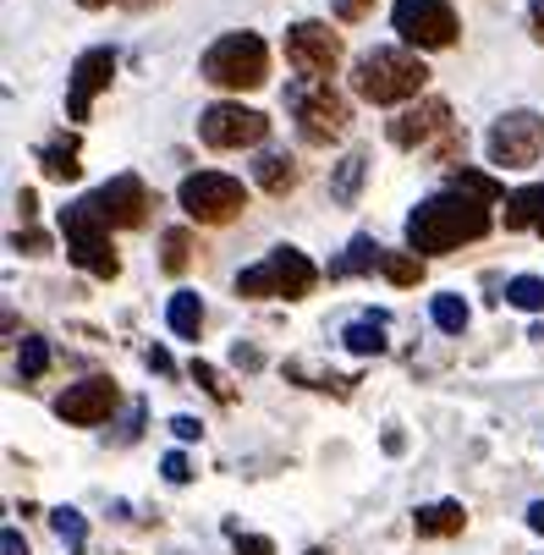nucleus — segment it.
I'll use <instances>...</instances> for the list:
<instances>
[{
    "mask_svg": "<svg viewBox=\"0 0 544 555\" xmlns=\"http://www.w3.org/2000/svg\"><path fill=\"white\" fill-rule=\"evenodd\" d=\"M177 204H182L187 220H198V225H225V220L243 215L248 188H243L237 177H225V171H193V177H182Z\"/></svg>",
    "mask_w": 544,
    "mask_h": 555,
    "instance_id": "6",
    "label": "nucleus"
},
{
    "mask_svg": "<svg viewBox=\"0 0 544 555\" xmlns=\"http://www.w3.org/2000/svg\"><path fill=\"white\" fill-rule=\"evenodd\" d=\"M44 369H50V341L28 336V341H23V352H17V374H23V379H39Z\"/></svg>",
    "mask_w": 544,
    "mask_h": 555,
    "instance_id": "28",
    "label": "nucleus"
},
{
    "mask_svg": "<svg viewBox=\"0 0 544 555\" xmlns=\"http://www.w3.org/2000/svg\"><path fill=\"white\" fill-rule=\"evenodd\" d=\"M539 220H544V182L506 193V231H528V225H539Z\"/></svg>",
    "mask_w": 544,
    "mask_h": 555,
    "instance_id": "17",
    "label": "nucleus"
},
{
    "mask_svg": "<svg viewBox=\"0 0 544 555\" xmlns=\"http://www.w3.org/2000/svg\"><path fill=\"white\" fill-rule=\"evenodd\" d=\"M17 209H23V220H28V215H34V209H39V198H34V193H28V188H23V193H17Z\"/></svg>",
    "mask_w": 544,
    "mask_h": 555,
    "instance_id": "41",
    "label": "nucleus"
},
{
    "mask_svg": "<svg viewBox=\"0 0 544 555\" xmlns=\"http://www.w3.org/2000/svg\"><path fill=\"white\" fill-rule=\"evenodd\" d=\"M116 385L111 379H77V385H66L61 390V402H55V413L66 418V424H77V429H94V424H105L111 413H116Z\"/></svg>",
    "mask_w": 544,
    "mask_h": 555,
    "instance_id": "13",
    "label": "nucleus"
},
{
    "mask_svg": "<svg viewBox=\"0 0 544 555\" xmlns=\"http://www.w3.org/2000/svg\"><path fill=\"white\" fill-rule=\"evenodd\" d=\"M286 111L297 116L302 143H336L347 132V100L331 89V77H292Z\"/></svg>",
    "mask_w": 544,
    "mask_h": 555,
    "instance_id": "4",
    "label": "nucleus"
},
{
    "mask_svg": "<svg viewBox=\"0 0 544 555\" xmlns=\"http://www.w3.org/2000/svg\"><path fill=\"white\" fill-rule=\"evenodd\" d=\"M429 83V66L413 50H368L352 61V94L368 105H402L418 100V89Z\"/></svg>",
    "mask_w": 544,
    "mask_h": 555,
    "instance_id": "2",
    "label": "nucleus"
},
{
    "mask_svg": "<svg viewBox=\"0 0 544 555\" xmlns=\"http://www.w3.org/2000/svg\"><path fill=\"white\" fill-rule=\"evenodd\" d=\"M94 198V209H100V220L111 225V231H132V225H143L148 220V209H154V198H148V188L127 171V177H111L105 188H94L89 193Z\"/></svg>",
    "mask_w": 544,
    "mask_h": 555,
    "instance_id": "12",
    "label": "nucleus"
},
{
    "mask_svg": "<svg viewBox=\"0 0 544 555\" xmlns=\"http://www.w3.org/2000/svg\"><path fill=\"white\" fill-rule=\"evenodd\" d=\"M231 544H237V555H275V544L264 533H231Z\"/></svg>",
    "mask_w": 544,
    "mask_h": 555,
    "instance_id": "33",
    "label": "nucleus"
},
{
    "mask_svg": "<svg viewBox=\"0 0 544 555\" xmlns=\"http://www.w3.org/2000/svg\"><path fill=\"white\" fill-rule=\"evenodd\" d=\"M506 302L522 313H544V281L539 275H511L506 281Z\"/></svg>",
    "mask_w": 544,
    "mask_h": 555,
    "instance_id": "24",
    "label": "nucleus"
},
{
    "mask_svg": "<svg viewBox=\"0 0 544 555\" xmlns=\"http://www.w3.org/2000/svg\"><path fill=\"white\" fill-rule=\"evenodd\" d=\"M264 132H270V116H259L248 105H231V100H220L198 116V138L209 149H254V143H264Z\"/></svg>",
    "mask_w": 544,
    "mask_h": 555,
    "instance_id": "9",
    "label": "nucleus"
},
{
    "mask_svg": "<svg viewBox=\"0 0 544 555\" xmlns=\"http://www.w3.org/2000/svg\"><path fill=\"white\" fill-rule=\"evenodd\" d=\"M50 522H55V533L77 550V544H83L89 539V522H83V512H72V506H61V512H50Z\"/></svg>",
    "mask_w": 544,
    "mask_h": 555,
    "instance_id": "30",
    "label": "nucleus"
},
{
    "mask_svg": "<svg viewBox=\"0 0 544 555\" xmlns=\"http://www.w3.org/2000/svg\"><path fill=\"white\" fill-rule=\"evenodd\" d=\"M341 341H347V352H358V358H379V352H385V313L352 320V325L341 331Z\"/></svg>",
    "mask_w": 544,
    "mask_h": 555,
    "instance_id": "19",
    "label": "nucleus"
},
{
    "mask_svg": "<svg viewBox=\"0 0 544 555\" xmlns=\"http://www.w3.org/2000/svg\"><path fill=\"white\" fill-rule=\"evenodd\" d=\"M12 248H17V254H44V248H50V236L28 225V231H17V236H12Z\"/></svg>",
    "mask_w": 544,
    "mask_h": 555,
    "instance_id": "34",
    "label": "nucleus"
},
{
    "mask_svg": "<svg viewBox=\"0 0 544 555\" xmlns=\"http://www.w3.org/2000/svg\"><path fill=\"white\" fill-rule=\"evenodd\" d=\"M193 379H198V385L215 396V402H231V385H220V374H215L209 363H193Z\"/></svg>",
    "mask_w": 544,
    "mask_h": 555,
    "instance_id": "32",
    "label": "nucleus"
},
{
    "mask_svg": "<svg viewBox=\"0 0 544 555\" xmlns=\"http://www.w3.org/2000/svg\"><path fill=\"white\" fill-rule=\"evenodd\" d=\"M160 473L171 485H187L193 479V462H187V451H166V462H160Z\"/></svg>",
    "mask_w": 544,
    "mask_h": 555,
    "instance_id": "31",
    "label": "nucleus"
},
{
    "mask_svg": "<svg viewBox=\"0 0 544 555\" xmlns=\"http://www.w3.org/2000/svg\"><path fill=\"white\" fill-rule=\"evenodd\" d=\"M445 121H451L445 100H418L413 111H402L385 132H391V143H397V149H424L435 132H445Z\"/></svg>",
    "mask_w": 544,
    "mask_h": 555,
    "instance_id": "14",
    "label": "nucleus"
},
{
    "mask_svg": "<svg viewBox=\"0 0 544 555\" xmlns=\"http://www.w3.org/2000/svg\"><path fill=\"white\" fill-rule=\"evenodd\" d=\"M127 7H154V0H127Z\"/></svg>",
    "mask_w": 544,
    "mask_h": 555,
    "instance_id": "43",
    "label": "nucleus"
},
{
    "mask_svg": "<svg viewBox=\"0 0 544 555\" xmlns=\"http://www.w3.org/2000/svg\"><path fill=\"white\" fill-rule=\"evenodd\" d=\"M385 281H391V286H418L424 281V259L418 254H385Z\"/></svg>",
    "mask_w": 544,
    "mask_h": 555,
    "instance_id": "26",
    "label": "nucleus"
},
{
    "mask_svg": "<svg viewBox=\"0 0 544 555\" xmlns=\"http://www.w3.org/2000/svg\"><path fill=\"white\" fill-rule=\"evenodd\" d=\"M0 555H28V544H23V533H17V528L0 533Z\"/></svg>",
    "mask_w": 544,
    "mask_h": 555,
    "instance_id": "38",
    "label": "nucleus"
},
{
    "mask_svg": "<svg viewBox=\"0 0 544 555\" xmlns=\"http://www.w3.org/2000/svg\"><path fill=\"white\" fill-rule=\"evenodd\" d=\"M539 236H544V220H539Z\"/></svg>",
    "mask_w": 544,
    "mask_h": 555,
    "instance_id": "45",
    "label": "nucleus"
},
{
    "mask_svg": "<svg viewBox=\"0 0 544 555\" xmlns=\"http://www.w3.org/2000/svg\"><path fill=\"white\" fill-rule=\"evenodd\" d=\"M490 231V204L468 198V193H435L407 215V254H451L462 243H479Z\"/></svg>",
    "mask_w": 544,
    "mask_h": 555,
    "instance_id": "1",
    "label": "nucleus"
},
{
    "mask_svg": "<svg viewBox=\"0 0 544 555\" xmlns=\"http://www.w3.org/2000/svg\"><path fill=\"white\" fill-rule=\"evenodd\" d=\"M379 264H385V248L374 236H352V248L331 264V281H347V275H363V270H379Z\"/></svg>",
    "mask_w": 544,
    "mask_h": 555,
    "instance_id": "18",
    "label": "nucleus"
},
{
    "mask_svg": "<svg viewBox=\"0 0 544 555\" xmlns=\"http://www.w3.org/2000/svg\"><path fill=\"white\" fill-rule=\"evenodd\" d=\"M391 28L402 34L407 50H445V44H456L451 0H397V7H391Z\"/></svg>",
    "mask_w": 544,
    "mask_h": 555,
    "instance_id": "7",
    "label": "nucleus"
},
{
    "mask_svg": "<svg viewBox=\"0 0 544 555\" xmlns=\"http://www.w3.org/2000/svg\"><path fill=\"white\" fill-rule=\"evenodd\" d=\"M484 149H490V166H501V171L533 166L539 149H544V116H539V111H506V116L490 127Z\"/></svg>",
    "mask_w": 544,
    "mask_h": 555,
    "instance_id": "8",
    "label": "nucleus"
},
{
    "mask_svg": "<svg viewBox=\"0 0 544 555\" xmlns=\"http://www.w3.org/2000/svg\"><path fill=\"white\" fill-rule=\"evenodd\" d=\"M308 555H325V550H308Z\"/></svg>",
    "mask_w": 544,
    "mask_h": 555,
    "instance_id": "44",
    "label": "nucleus"
},
{
    "mask_svg": "<svg viewBox=\"0 0 544 555\" xmlns=\"http://www.w3.org/2000/svg\"><path fill=\"white\" fill-rule=\"evenodd\" d=\"M66 254H72L77 270H89L94 281H116V270H121L111 236H83V243H66Z\"/></svg>",
    "mask_w": 544,
    "mask_h": 555,
    "instance_id": "15",
    "label": "nucleus"
},
{
    "mask_svg": "<svg viewBox=\"0 0 544 555\" xmlns=\"http://www.w3.org/2000/svg\"><path fill=\"white\" fill-rule=\"evenodd\" d=\"M77 7H89V12H100V7H111V0H77Z\"/></svg>",
    "mask_w": 544,
    "mask_h": 555,
    "instance_id": "42",
    "label": "nucleus"
},
{
    "mask_svg": "<svg viewBox=\"0 0 544 555\" xmlns=\"http://www.w3.org/2000/svg\"><path fill=\"white\" fill-rule=\"evenodd\" d=\"M435 325H440L445 336H462V331H468V302H462L456 292L435 297Z\"/></svg>",
    "mask_w": 544,
    "mask_h": 555,
    "instance_id": "25",
    "label": "nucleus"
},
{
    "mask_svg": "<svg viewBox=\"0 0 544 555\" xmlns=\"http://www.w3.org/2000/svg\"><path fill=\"white\" fill-rule=\"evenodd\" d=\"M462 522H468L462 501H435V506H418V517H413L418 539H451V533H462Z\"/></svg>",
    "mask_w": 544,
    "mask_h": 555,
    "instance_id": "16",
    "label": "nucleus"
},
{
    "mask_svg": "<svg viewBox=\"0 0 544 555\" xmlns=\"http://www.w3.org/2000/svg\"><path fill=\"white\" fill-rule=\"evenodd\" d=\"M286 61L302 77H331L341 66V39L325 23H292L286 28Z\"/></svg>",
    "mask_w": 544,
    "mask_h": 555,
    "instance_id": "11",
    "label": "nucleus"
},
{
    "mask_svg": "<svg viewBox=\"0 0 544 555\" xmlns=\"http://www.w3.org/2000/svg\"><path fill=\"white\" fill-rule=\"evenodd\" d=\"M148 369H154V374H177V358H171L166 347H148Z\"/></svg>",
    "mask_w": 544,
    "mask_h": 555,
    "instance_id": "37",
    "label": "nucleus"
},
{
    "mask_svg": "<svg viewBox=\"0 0 544 555\" xmlns=\"http://www.w3.org/2000/svg\"><path fill=\"white\" fill-rule=\"evenodd\" d=\"M111 77H116V50L94 44V50L77 55V61H72V77H66V116H72V121H89L94 94L111 89Z\"/></svg>",
    "mask_w": 544,
    "mask_h": 555,
    "instance_id": "10",
    "label": "nucleus"
},
{
    "mask_svg": "<svg viewBox=\"0 0 544 555\" xmlns=\"http://www.w3.org/2000/svg\"><path fill=\"white\" fill-rule=\"evenodd\" d=\"M363 171H368V160H363V154H347V160H341V171H336V182H331V193H336V198L347 204V198L358 193Z\"/></svg>",
    "mask_w": 544,
    "mask_h": 555,
    "instance_id": "29",
    "label": "nucleus"
},
{
    "mask_svg": "<svg viewBox=\"0 0 544 555\" xmlns=\"http://www.w3.org/2000/svg\"><path fill=\"white\" fill-rule=\"evenodd\" d=\"M204 83L215 89H259L270 83V50L259 34H220L209 50H204Z\"/></svg>",
    "mask_w": 544,
    "mask_h": 555,
    "instance_id": "3",
    "label": "nucleus"
},
{
    "mask_svg": "<svg viewBox=\"0 0 544 555\" xmlns=\"http://www.w3.org/2000/svg\"><path fill=\"white\" fill-rule=\"evenodd\" d=\"M314 281H320V270L308 264V254L275 248V254H264L254 270L237 275V297H286V302H297V297L314 292Z\"/></svg>",
    "mask_w": 544,
    "mask_h": 555,
    "instance_id": "5",
    "label": "nucleus"
},
{
    "mask_svg": "<svg viewBox=\"0 0 544 555\" xmlns=\"http://www.w3.org/2000/svg\"><path fill=\"white\" fill-rule=\"evenodd\" d=\"M528 23H533V39L544 44V0H533V12H528Z\"/></svg>",
    "mask_w": 544,
    "mask_h": 555,
    "instance_id": "39",
    "label": "nucleus"
},
{
    "mask_svg": "<svg viewBox=\"0 0 544 555\" xmlns=\"http://www.w3.org/2000/svg\"><path fill=\"white\" fill-rule=\"evenodd\" d=\"M160 264H166L171 275H182V270L193 264V236H187V231H166V243H160Z\"/></svg>",
    "mask_w": 544,
    "mask_h": 555,
    "instance_id": "27",
    "label": "nucleus"
},
{
    "mask_svg": "<svg viewBox=\"0 0 544 555\" xmlns=\"http://www.w3.org/2000/svg\"><path fill=\"white\" fill-rule=\"evenodd\" d=\"M368 7H374V0H336V17H341V23H363Z\"/></svg>",
    "mask_w": 544,
    "mask_h": 555,
    "instance_id": "36",
    "label": "nucleus"
},
{
    "mask_svg": "<svg viewBox=\"0 0 544 555\" xmlns=\"http://www.w3.org/2000/svg\"><path fill=\"white\" fill-rule=\"evenodd\" d=\"M39 166H44L50 182H72L77 171H83V166H77V149H72V143H44V149H39Z\"/></svg>",
    "mask_w": 544,
    "mask_h": 555,
    "instance_id": "23",
    "label": "nucleus"
},
{
    "mask_svg": "<svg viewBox=\"0 0 544 555\" xmlns=\"http://www.w3.org/2000/svg\"><path fill=\"white\" fill-rule=\"evenodd\" d=\"M254 182L264 188V193H292L297 188V171H292V160H286V154H259V160H254Z\"/></svg>",
    "mask_w": 544,
    "mask_h": 555,
    "instance_id": "21",
    "label": "nucleus"
},
{
    "mask_svg": "<svg viewBox=\"0 0 544 555\" xmlns=\"http://www.w3.org/2000/svg\"><path fill=\"white\" fill-rule=\"evenodd\" d=\"M528 528H533V533H544V501H533V506H528Z\"/></svg>",
    "mask_w": 544,
    "mask_h": 555,
    "instance_id": "40",
    "label": "nucleus"
},
{
    "mask_svg": "<svg viewBox=\"0 0 544 555\" xmlns=\"http://www.w3.org/2000/svg\"><path fill=\"white\" fill-rule=\"evenodd\" d=\"M445 188H451V193H468V198H479V204H495V198H501V182L484 177V171H468V166H456V171L445 177Z\"/></svg>",
    "mask_w": 544,
    "mask_h": 555,
    "instance_id": "22",
    "label": "nucleus"
},
{
    "mask_svg": "<svg viewBox=\"0 0 544 555\" xmlns=\"http://www.w3.org/2000/svg\"><path fill=\"white\" fill-rule=\"evenodd\" d=\"M171 435H177L182 446H193V440L204 435V424H198V418H187V413H177V418H171Z\"/></svg>",
    "mask_w": 544,
    "mask_h": 555,
    "instance_id": "35",
    "label": "nucleus"
},
{
    "mask_svg": "<svg viewBox=\"0 0 544 555\" xmlns=\"http://www.w3.org/2000/svg\"><path fill=\"white\" fill-rule=\"evenodd\" d=\"M166 325H171L182 341H198V331H204V302H198V292H177V297H171Z\"/></svg>",
    "mask_w": 544,
    "mask_h": 555,
    "instance_id": "20",
    "label": "nucleus"
}]
</instances>
